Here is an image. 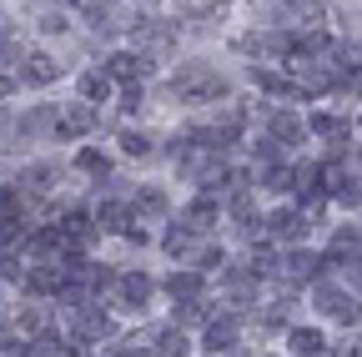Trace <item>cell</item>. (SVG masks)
<instances>
[{
	"instance_id": "obj_1",
	"label": "cell",
	"mask_w": 362,
	"mask_h": 357,
	"mask_svg": "<svg viewBox=\"0 0 362 357\" xmlns=\"http://www.w3.org/2000/svg\"><path fill=\"white\" fill-rule=\"evenodd\" d=\"M171 91L187 96V101H221L226 96V76L211 71V66H202V61H192V66H181V76H176Z\"/></svg>"
},
{
	"instance_id": "obj_2",
	"label": "cell",
	"mask_w": 362,
	"mask_h": 357,
	"mask_svg": "<svg viewBox=\"0 0 362 357\" xmlns=\"http://www.w3.org/2000/svg\"><path fill=\"white\" fill-rule=\"evenodd\" d=\"M136 46H141L146 66L171 61V51H176V30H171L166 21H141V25H136Z\"/></svg>"
},
{
	"instance_id": "obj_3",
	"label": "cell",
	"mask_w": 362,
	"mask_h": 357,
	"mask_svg": "<svg viewBox=\"0 0 362 357\" xmlns=\"http://www.w3.org/2000/svg\"><path fill=\"white\" fill-rule=\"evenodd\" d=\"M71 337L86 347V342H106V337H116V322L106 317V312L101 307H76V317H71Z\"/></svg>"
},
{
	"instance_id": "obj_4",
	"label": "cell",
	"mask_w": 362,
	"mask_h": 357,
	"mask_svg": "<svg viewBox=\"0 0 362 357\" xmlns=\"http://www.w3.org/2000/svg\"><path fill=\"white\" fill-rule=\"evenodd\" d=\"M317 307L327 312V317H337V322H362V302L352 297V292H342V287H332V282H317Z\"/></svg>"
},
{
	"instance_id": "obj_5",
	"label": "cell",
	"mask_w": 362,
	"mask_h": 357,
	"mask_svg": "<svg viewBox=\"0 0 362 357\" xmlns=\"http://www.w3.org/2000/svg\"><path fill=\"white\" fill-rule=\"evenodd\" d=\"M21 282H25L30 297H56V292L66 287V267H61V262H35Z\"/></svg>"
},
{
	"instance_id": "obj_6",
	"label": "cell",
	"mask_w": 362,
	"mask_h": 357,
	"mask_svg": "<svg viewBox=\"0 0 362 357\" xmlns=\"http://www.w3.org/2000/svg\"><path fill=\"white\" fill-rule=\"evenodd\" d=\"M16 81H25V86H51V81H61V61H56L51 51H30V56H21Z\"/></svg>"
},
{
	"instance_id": "obj_7",
	"label": "cell",
	"mask_w": 362,
	"mask_h": 357,
	"mask_svg": "<svg viewBox=\"0 0 362 357\" xmlns=\"http://www.w3.org/2000/svg\"><path fill=\"white\" fill-rule=\"evenodd\" d=\"M322 267H327V257H317V252H292V257L277 262V277H287V282H317V277H322Z\"/></svg>"
},
{
	"instance_id": "obj_8",
	"label": "cell",
	"mask_w": 362,
	"mask_h": 357,
	"mask_svg": "<svg viewBox=\"0 0 362 357\" xmlns=\"http://www.w3.org/2000/svg\"><path fill=\"white\" fill-rule=\"evenodd\" d=\"M96 232H101V227H96L86 211H66V216H61V242H66V252H86L90 242H96Z\"/></svg>"
},
{
	"instance_id": "obj_9",
	"label": "cell",
	"mask_w": 362,
	"mask_h": 357,
	"mask_svg": "<svg viewBox=\"0 0 362 357\" xmlns=\"http://www.w3.org/2000/svg\"><path fill=\"white\" fill-rule=\"evenodd\" d=\"M267 136L277 141V146H297V141L307 136V121L292 116V111H272V116H267Z\"/></svg>"
},
{
	"instance_id": "obj_10",
	"label": "cell",
	"mask_w": 362,
	"mask_h": 357,
	"mask_svg": "<svg viewBox=\"0 0 362 357\" xmlns=\"http://www.w3.org/2000/svg\"><path fill=\"white\" fill-rule=\"evenodd\" d=\"M96 221H101V232H116V237H126V242H146V232H141V227H131V211H126V206H116V201H111V206H101V211H96Z\"/></svg>"
},
{
	"instance_id": "obj_11",
	"label": "cell",
	"mask_w": 362,
	"mask_h": 357,
	"mask_svg": "<svg viewBox=\"0 0 362 357\" xmlns=\"http://www.w3.org/2000/svg\"><path fill=\"white\" fill-rule=\"evenodd\" d=\"M90 126H96V111H90L86 101L56 116V131H61V136H66V141H76V136H86V131H90Z\"/></svg>"
},
{
	"instance_id": "obj_12",
	"label": "cell",
	"mask_w": 362,
	"mask_h": 357,
	"mask_svg": "<svg viewBox=\"0 0 362 357\" xmlns=\"http://www.w3.org/2000/svg\"><path fill=\"white\" fill-rule=\"evenodd\" d=\"M116 297H121V307H146L151 277H146V272H126V277H116Z\"/></svg>"
},
{
	"instance_id": "obj_13",
	"label": "cell",
	"mask_w": 362,
	"mask_h": 357,
	"mask_svg": "<svg viewBox=\"0 0 362 357\" xmlns=\"http://www.w3.org/2000/svg\"><path fill=\"white\" fill-rule=\"evenodd\" d=\"M267 232H272V237H282V242H297V237L307 232V221H302V211L282 206V211H272V216H267Z\"/></svg>"
},
{
	"instance_id": "obj_14",
	"label": "cell",
	"mask_w": 362,
	"mask_h": 357,
	"mask_svg": "<svg viewBox=\"0 0 362 357\" xmlns=\"http://www.w3.org/2000/svg\"><path fill=\"white\" fill-rule=\"evenodd\" d=\"M216 216H221V206H216V197L206 192V197H197V201L187 206V227H192V232H211Z\"/></svg>"
},
{
	"instance_id": "obj_15",
	"label": "cell",
	"mask_w": 362,
	"mask_h": 357,
	"mask_svg": "<svg viewBox=\"0 0 362 357\" xmlns=\"http://www.w3.org/2000/svg\"><path fill=\"white\" fill-rule=\"evenodd\" d=\"M81 6H86V21L96 30H121V6L116 0H81Z\"/></svg>"
},
{
	"instance_id": "obj_16",
	"label": "cell",
	"mask_w": 362,
	"mask_h": 357,
	"mask_svg": "<svg viewBox=\"0 0 362 357\" xmlns=\"http://www.w3.org/2000/svg\"><path fill=\"white\" fill-rule=\"evenodd\" d=\"M146 71H151V66H146L141 56H126V51L106 61V76H111V81H126V86H136V81H141Z\"/></svg>"
},
{
	"instance_id": "obj_17",
	"label": "cell",
	"mask_w": 362,
	"mask_h": 357,
	"mask_svg": "<svg viewBox=\"0 0 362 357\" xmlns=\"http://www.w3.org/2000/svg\"><path fill=\"white\" fill-rule=\"evenodd\" d=\"M202 347H206V352H232V347H237V322H232V317H226V322H221V317H216V322H206Z\"/></svg>"
},
{
	"instance_id": "obj_18",
	"label": "cell",
	"mask_w": 362,
	"mask_h": 357,
	"mask_svg": "<svg viewBox=\"0 0 362 357\" xmlns=\"http://www.w3.org/2000/svg\"><path fill=\"white\" fill-rule=\"evenodd\" d=\"M337 76H352L357 66H362V40H337L332 46V61H327Z\"/></svg>"
},
{
	"instance_id": "obj_19",
	"label": "cell",
	"mask_w": 362,
	"mask_h": 357,
	"mask_svg": "<svg viewBox=\"0 0 362 357\" xmlns=\"http://www.w3.org/2000/svg\"><path fill=\"white\" fill-rule=\"evenodd\" d=\"M106 96H111V76H106V71H86V76H81V101L96 106V101H106Z\"/></svg>"
},
{
	"instance_id": "obj_20",
	"label": "cell",
	"mask_w": 362,
	"mask_h": 357,
	"mask_svg": "<svg viewBox=\"0 0 362 357\" xmlns=\"http://www.w3.org/2000/svg\"><path fill=\"white\" fill-rule=\"evenodd\" d=\"M166 292L181 297V302L197 297V292H202V272H171V277H166Z\"/></svg>"
},
{
	"instance_id": "obj_21",
	"label": "cell",
	"mask_w": 362,
	"mask_h": 357,
	"mask_svg": "<svg viewBox=\"0 0 362 357\" xmlns=\"http://www.w3.org/2000/svg\"><path fill=\"white\" fill-rule=\"evenodd\" d=\"M287 21L317 25V21H322V0H287Z\"/></svg>"
},
{
	"instance_id": "obj_22",
	"label": "cell",
	"mask_w": 362,
	"mask_h": 357,
	"mask_svg": "<svg viewBox=\"0 0 362 357\" xmlns=\"http://www.w3.org/2000/svg\"><path fill=\"white\" fill-rule=\"evenodd\" d=\"M292 352H297V357H322V332L297 327V332H292Z\"/></svg>"
},
{
	"instance_id": "obj_23",
	"label": "cell",
	"mask_w": 362,
	"mask_h": 357,
	"mask_svg": "<svg viewBox=\"0 0 362 357\" xmlns=\"http://www.w3.org/2000/svg\"><path fill=\"white\" fill-rule=\"evenodd\" d=\"M257 86H262V91H272V96H292V91H297V81H287V76H277V71H262V66H257Z\"/></svg>"
},
{
	"instance_id": "obj_24",
	"label": "cell",
	"mask_w": 362,
	"mask_h": 357,
	"mask_svg": "<svg viewBox=\"0 0 362 357\" xmlns=\"http://www.w3.org/2000/svg\"><path fill=\"white\" fill-rule=\"evenodd\" d=\"M307 131H317V136H347V121L342 116H327V111H317L307 121Z\"/></svg>"
},
{
	"instance_id": "obj_25",
	"label": "cell",
	"mask_w": 362,
	"mask_h": 357,
	"mask_svg": "<svg viewBox=\"0 0 362 357\" xmlns=\"http://www.w3.org/2000/svg\"><path fill=\"white\" fill-rule=\"evenodd\" d=\"M30 227H25V216L21 211H6V216H0V247H11V242H21Z\"/></svg>"
},
{
	"instance_id": "obj_26",
	"label": "cell",
	"mask_w": 362,
	"mask_h": 357,
	"mask_svg": "<svg viewBox=\"0 0 362 357\" xmlns=\"http://www.w3.org/2000/svg\"><path fill=\"white\" fill-rule=\"evenodd\" d=\"M332 197H337L342 206H362V187H357V182H347L342 171H332Z\"/></svg>"
},
{
	"instance_id": "obj_27",
	"label": "cell",
	"mask_w": 362,
	"mask_h": 357,
	"mask_svg": "<svg viewBox=\"0 0 362 357\" xmlns=\"http://www.w3.org/2000/svg\"><path fill=\"white\" fill-rule=\"evenodd\" d=\"M332 257H362V232L342 227V232L332 237Z\"/></svg>"
},
{
	"instance_id": "obj_28",
	"label": "cell",
	"mask_w": 362,
	"mask_h": 357,
	"mask_svg": "<svg viewBox=\"0 0 362 357\" xmlns=\"http://www.w3.org/2000/svg\"><path fill=\"white\" fill-rule=\"evenodd\" d=\"M51 182H56V166H30V171L21 176L25 192H51Z\"/></svg>"
},
{
	"instance_id": "obj_29",
	"label": "cell",
	"mask_w": 362,
	"mask_h": 357,
	"mask_svg": "<svg viewBox=\"0 0 362 357\" xmlns=\"http://www.w3.org/2000/svg\"><path fill=\"white\" fill-rule=\"evenodd\" d=\"M156 352H161V357H187V337H181V327H166V332L156 337Z\"/></svg>"
},
{
	"instance_id": "obj_30",
	"label": "cell",
	"mask_w": 362,
	"mask_h": 357,
	"mask_svg": "<svg viewBox=\"0 0 362 357\" xmlns=\"http://www.w3.org/2000/svg\"><path fill=\"white\" fill-rule=\"evenodd\" d=\"M116 357H161V352L151 337H126V342H116Z\"/></svg>"
},
{
	"instance_id": "obj_31",
	"label": "cell",
	"mask_w": 362,
	"mask_h": 357,
	"mask_svg": "<svg viewBox=\"0 0 362 357\" xmlns=\"http://www.w3.org/2000/svg\"><path fill=\"white\" fill-rule=\"evenodd\" d=\"M121 146H126V156H151V151H156V141L146 136V131H126Z\"/></svg>"
},
{
	"instance_id": "obj_32",
	"label": "cell",
	"mask_w": 362,
	"mask_h": 357,
	"mask_svg": "<svg viewBox=\"0 0 362 357\" xmlns=\"http://www.w3.org/2000/svg\"><path fill=\"white\" fill-rule=\"evenodd\" d=\"M76 166H81V171H90V176H106V171H111V161H106L96 146H86V151L76 156Z\"/></svg>"
},
{
	"instance_id": "obj_33",
	"label": "cell",
	"mask_w": 362,
	"mask_h": 357,
	"mask_svg": "<svg viewBox=\"0 0 362 357\" xmlns=\"http://www.w3.org/2000/svg\"><path fill=\"white\" fill-rule=\"evenodd\" d=\"M202 317H206V307H202L197 297H187V302L176 307V327H192V322H202Z\"/></svg>"
},
{
	"instance_id": "obj_34",
	"label": "cell",
	"mask_w": 362,
	"mask_h": 357,
	"mask_svg": "<svg viewBox=\"0 0 362 357\" xmlns=\"http://www.w3.org/2000/svg\"><path fill=\"white\" fill-rule=\"evenodd\" d=\"M187 242H192V227H187V221H176V227L166 232V252L181 257V252H187Z\"/></svg>"
},
{
	"instance_id": "obj_35",
	"label": "cell",
	"mask_w": 362,
	"mask_h": 357,
	"mask_svg": "<svg viewBox=\"0 0 362 357\" xmlns=\"http://www.w3.org/2000/svg\"><path fill=\"white\" fill-rule=\"evenodd\" d=\"M262 187H267V192H292V171H287V166H272Z\"/></svg>"
},
{
	"instance_id": "obj_36",
	"label": "cell",
	"mask_w": 362,
	"mask_h": 357,
	"mask_svg": "<svg viewBox=\"0 0 362 357\" xmlns=\"http://www.w3.org/2000/svg\"><path fill=\"white\" fill-rule=\"evenodd\" d=\"M136 211H151V216H161V211H166V197H161V192H141V197H136Z\"/></svg>"
},
{
	"instance_id": "obj_37",
	"label": "cell",
	"mask_w": 362,
	"mask_h": 357,
	"mask_svg": "<svg viewBox=\"0 0 362 357\" xmlns=\"http://www.w3.org/2000/svg\"><path fill=\"white\" fill-rule=\"evenodd\" d=\"M21 327H25V332H45V317H40V307H21Z\"/></svg>"
},
{
	"instance_id": "obj_38",
	"label": "cell",
	"mask_w": 362,
	"mask_h": 357,
	"mask_svg": "<svg viewBox=\"0 0 362 357\" xmlns=\"http://www.w3.org/2000/svg\"><path fill=\"white\" fill-rule=\"evenodd\" d=\"M40 30H45V35H61V30H66V16H61V11H45V16H40Z\"/></svg>"
},
{
	"instance_id": "obj_39",
	"label": "cell",
	"mask_w": 362,
	"mask_h": 357,
	"mask_svg": "<svg viewBox=\"0 0 362 357\" xmlns=\"http://www.w3.org/2000/svg\"><path fill=\"white\" fill-rule=\"evenodd\" d=\"M6 211H21V192L16 187H0V216Z\"/></svg>"
},
{
	"instance_id": "obj_40",
	"label": "cell",
	"mask_w": 362,
	"mask_h": 357,
	"mask_svg": "<svg viewBox=\"0 0 362 357\" xmlns=\"http://www.w3.org/2000/svg\"><path fill=\"white\" fill-rule=\"evenodd\" d=\"M0 277H6V282H21L25 272H21V262H16V257H0Z\"/></svg>"
},
{
	"instance_id": "obj_41",
	"label": "cell",
	"mask_w": 362,
	"mask_h": 357,
	"mask_svg": "<svg viewBox=\"0 0 362 357\" xmlns=\"http://www.w3.org/2000/svg\"><path fill=\"white\" fill-rule=\"evenodd\" d=\"M11 61H21V46L16 40H0V66H11Z\"/></svg>"
},
{
	"instance_id": "obj_42",
	"label": "cell",
	"mask_w": 362,
	"mask_h": 357,
	"mask_svg": "<svg viewBox=\"0 0 362 357\" xmlns=\"http://www.w3.org/2000/svg\"><path fill=\"white\" fill-rule=\"evenodd\" d=\"M11 91H16V81H11V76H0V101H6Z\"/></svg>"
},
{
	"instance_id": "obj_43",
	"label": "cell",
	"mask_w": 362,
	"mask_h": 357,
	"mask_svg": "<svg viewBox=\"0 0 362 357\" xmlns=\"http://www.w3.org/2000/svg\"><path fill=\"white\" fill-rule=\"evenodd\" d=\"M342 357H362V342H347V347H342Z\"/></svg>"
},
{
	"instance_id": "obj_44",
	"label": "cell",
	"mask_w": 362,
	"mask_h": 357,
	"mask_svg": "<svg viewBox=\"0 0 362 357\" xmlns=\"http://www.w3.org/2000/svg\"><path fill=\"white\" fill-rule=\"evenodd\" d=\"M352 282H362V257H352Z\"/></svg>"
},
{
	"instance_id": "obj_45",
	"label": "cell",
	"mask_w": 362,
	"mask_h": 357,
	"mask_svg": "<svg viewBox=\"0 0 362 357\" xmlns=\"http://www.w3.org/2000/svg\"><path fill=\"white\" fill-rule=\"evenodd\" d=\"M357 126H362V121H357Z\"/></svg>"
}]
</instances>
